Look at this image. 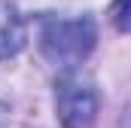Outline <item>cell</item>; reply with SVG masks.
Returning <instances> with one entry per match:
<instances>
[{"instance_id":"4","label":"cell","mask_w":131,"mask_h":128,"mask_svg":"<svg viewBox=\"0 0 131 128\" xmlns=\"http://www.w3.org/2000/svg\"><path fill=\"white\" fill-rule=\"evenodd\" d=\"M110 18L119 31H131V0H113Z\"/></svg>"},{"instance_id":"1","label":"cell","mask_w":131,"mask_h":128,"mask_svg":"<svg viewBox=\"0 0 131 128\" xmlns=\"http://www.w3.org/2000/svg\"><path fill=\"white\" fill-rule=\"evenodd\" d=\"M95 22L89 15L79 18H43V31H40V49L43 55L58 67H76L82 58H89V52L95 49Z\"/></svg>"},{"instance_id":"3","label":"cell","mask_w":131,"mask_h":128,"mask_svg":"<svg viewBox=\"0 0 131 128\" xmlns=\"http://www.w3.org/2000/svg\"><path fill=\"white\" fill-rule=\"evenodd\" d=\"M21 46H25V22L12 3L0 0V61L12 58Z\"/></svg>"},{"instance_id":"2","label":"cell","mask_w":131,"mask_h":128,"mask_svg":"<svg viewBox=\"0 0 131 128\" xmlns=\"http://www.w3.org/2000/svg\"><path fill=\"white\" fill-rule=\"evenodd\" d=\"M55 110L64 128H92L98 119V89L89 76L67 67L55 82Z\"/></svg>"},{"instance_id":"5","label":"cell","mask_w":131,"mask_h":128,"mask_svg":"<svg viewBox=\"0 0 131 128\" xmlns=\"http://www.w3.org/2000/svg\"><path fill=\"white\" fill-rule=\"evenodd\" d=\"M122 128H131V101H128V107H125V116H122Z\"/></svg>"}]
</instances>
